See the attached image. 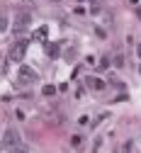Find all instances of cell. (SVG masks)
Segmentation results:
<instances>
[{
	"instance_id": "1",
	"label": "cell",
	"mask_w": 141,
	"mask_h": 153,
	"mask_svg": "<svg viewBox=\"0 0 141 153\" xmlns=\"http://www.w3.org/2000/svg\"><path fill=\"white\" fill-rule=\"evenodd\" d=\"M17 80L22 83V85H32V83H37V71L29 68V66H19V68H17Z\"/></svg>"
},
{
	"instance_id": "2",
	"label": "cell",
	"mask_w": 141,
	"mask_h": 153,
	"mask_svg": "<svg viewBox=\"0 0 141 153\" xmlns=\"http://www.w3.org/2000/svg\"><path fill=\"white\" fill-rule=\"evenodd\" d=\"M25 51H27V44L25 42H15L12 46H10V61H22L25 59Z\"/></svg>"
},
{
	"instance_id": "3",
	"label": "cell",
	"mask_w": 141,
	"mask_h": 153,
	"mask_svg": "<svg viewBox=\"0 0 141 153\" xmlns=\"http://www.w3.org/2000/svg\"><path fill=\"white\" fill-rule=\"evenodd\" d=\"M19 143V134L15 131V129H7L5 134H3V146L5 148H15Z\"/></svg>"
},
{
	"instance_id": "4",
	"label": "cell",
	"mask_w": 141,
	"mask_h": 153,
	"mask_svg": "<svg viewBox=\"0 0 141 153\" xmlns=\"http://www.w3.org/2000/svg\"><path fill=\"white\" fill-rule=\"evenodd\" d=\"M85 88L100 92V90H105V80L102 78H95V75H88V78H85Z\"/></svg>"
},
{
	"instance_id": "5",
	"label": "cell",
	"mask_w": 141,
	"mask_h": 153,
	"mask_svg": "<svg viewBox=\"0 0 141 153\" xmlns=\"http://www.w3.org/2000/svg\"><path fill=\"white\" fill-rule=\"evenodd\" d=\"M29 22H32V17L25 12V15H19L17 17V22H15V27H17V32H22V29H27L29 27Z\"/></svg>"
},
{
	"instance_id": "6",
	"label": "cell",
	"mask_w": 141,
	"mask_h": 153,
	"mask_svg": "<svg viewBox=\"0 0 141 153\" xmlns=\"http://www.w3.org/2000/svg\"><path fill=\"white\" fill-rule=\"evenodd\" d=\"M34 39H37V42H44V44H46V39H49V27H39V29L34 32Z\"/></svg>"
},
{
	"instance_id": "7",
	"label": "cell",
	"mask_w": 141,
	"mask_h": 153,
	"mask_svg": "<svg viewBox=\"0 0 141 153\" xmlns=\"http://www.w3.org/2000/svg\"><path fill=\"white\" fill-rule=\"evenodd\" d=\"M71 146L75 151H80V148H83V136H80V134H73V136H71Z\"/></svg>"
},
{
	"instance_id": "8",
	"label": "cell",
	"mask_w": 141,
	"mask_h": 153,
	"mask_svg": "<svg viewBox=\"0 0 141 153\" xmlns=\"http://www.w3.org/2000/svg\"><path fill=\"white\" fill-rule=\"evenodd\" d=\"M46 53L51 56V59H56V56L61 53V46H58V44H46Z\"/></svg>"
},
{
	"instance_id": "9",
	"label": "cell",
	"mask_w": 141,
	"mask_h": 153,
	"mask_svg": "<svg viewBox=\"0 0 141 153\" xmlns=\"http://www.w3.org/2000/svg\"><path fill=\"white\" fill-rule=\"evenodd\" d=\"M42 92L46 95V97H51V95L56 92V88H54V85H44V88H42Z\"/></svg>"
},
{
	"instance_id": "10",
	"label": "cell",
	"mask_w": 141,
	"mask_h": 153,
	"mask_svg": "<svg viewBox=\"0 0 141 153\" xmlns=\"http://www.w3.org/2000/svg\"><path fill=\"white\" fill-rule=\"evenodd\" d=\"M105 68H110V59H107V56L100 59V71H105Z\"/></svg>"
},
{
	"instance_id": "11",
	"label": "cell",
	"mask_w": 141,
	"mask_h": 153,
	"mask_svg": "<svg viewBox=\"0 0 141 153\" xmlns=\"http://www.w3.org/2000/svg\"><path fill=\"white\" fill-rule=\"evenodd\" d=\"M122 61H124V59H122V53H117V56H114V66H117V68H122V66H124Z\"/></svg>"
},
{
	"instance_id": "12",
	"label": "cell",
	"mask_w": 141,
	"mask_h": 153,
	"mask_svg": "<svg viewBox=\"0 0 141 153\" xmlns=\"http://www.w3.org/2000/svg\"><path fill=\"white\" fill-rule=\"evenodd\" d=\"M122 153H131V141H124V146H122Z\"/></svg>"
},
{
	"instance_id": "13",
	"label": "cell",
	"mask_w": 141,
	"mask_h": 153,
	"mask_svg": "<svg viewBox=\"0 0 141 153\" xmlns=\"http://www.w3.org/2000/svg\"><path fill=\"white\" fill-rule=\"evenodd\" d=\"M12 153H27L25 148H12Z\"/></svg>"
},
{
	"instance_id": "14",
	"label": "cell",
	"mask_w": 141,
	"mask_h": 153,
	"mask_svg": "<svg viewBox=\"0 0 141 153\" xmlns=\"http://www.w3.org/2000/svg\"><path fill=\"white\" fill-rule=\"evenodd\" d=\"M134 12H136V17H139V20H141V5H139V7L134 10Z\"/></svg>"
}]
</instances>
